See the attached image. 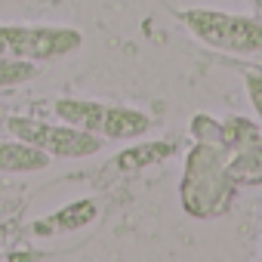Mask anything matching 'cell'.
<instances>
[{"label": "cell", "mask_w": 262, "mask_h": 262, "mask_svg": "<svg viewBox=\"0 0 262 262\" xmlns=\"http://www.w3.org/2000/svg\"><path fill=\"white\" fill-rule=\"evenodd\" d=\"M50 155L22 142V139H13V142H0V173H40L50 167Z\"/></svg>", "instance_id": "cell-8"}, {"label": "cell", "mask_w": 262, "mask_h": 262, "mask_svg": "<svg viewBox=\"0 0 262 262\" xmlns=\"http://www.w3.org/2000/svg\"><path fill=\"white\" fill-rule=\"evenodd\" d=\"M216 142L228 151V173L237 185L244 182H262V126L234 114L228 120H219Z\"/></svg>", "instance_id": "cell-6"}, {"label": "cell", "mask_w": 262, "mask_h": 262, "mask_svg": "<svg viewBox=\"0 0 262 262\" xmlns=\"http://www.w3.org/2000/svg\"><path fill=\"white\" fill-rule=\"evenodd\" d=\"M96 216H99V207H96L90 198H83V201H77V204L62 207L59 213H53V216H47V219H37V222H34V234H65V231H74V228L90 225Z\"/></svg>", "instance_id": "cell-7"}, {"label": "cell", "mask_w": 262, "mask_h": 262, "mask_svg": "<svg viewBox=\"0 0 262 262\" xmlns=\"http://www.w3.org/2000/svg\"><path fill=\"white\" fill-rule=\"evenodd\" d=\"M173 151H176V148H173L170 142H139V145H133V148L120 151V155L114 158V167H117L120 173H142V170H148V167H158V164L170 161Z\"/></svg>", "instance_id": "cell-9"}, {"label": "cell", "mask_w": 262, "mask_h": 262, "mask_svg": "<svg viewBox=\"0 0 262 262\" xmlns=\"http://www.w3.org/2000/svg\"><path fill=\"white\" fill-rule=\"evenodd\" d=\"M237 182L228 173V151L219 142H198L185 158L179 185L182 210L194 219H216L228 213Z\"/></svg>", "instance_id": "cell-1"}, {"label": "cell", "mask_w": 262, "mask_h": 262, "mask_svg": "<svg viewBox=\"0 0 262 262\" xmlns=\"http://www.w3.org/2000/svg\"><path fill=\"white\" fill-rule=\"evenodd\" d=\"M53 111L59 120L86 129V133H96L102 139H139L148 133L151 117L145 111L126 108V105H102L96 99H56Z\"/></svg>", "instance_id": "cell-3"}, {"label": "cell", "mask_w": 262, "mask_h": 262, "mask_svg": "<svg viewBox=\"0 0 262 262\" xmlns=\"http://www.w3.org/2000/svg\"><path fill=\"white\" fill-rule=\"evenodd\" d=\"M244 83H247V96H250L253 111H256L259 126H262V71H247L244 74Z\"/></svg>", "instance_id": "cell-11"}, {"label": "cell", "mask_w": 262, "mask_h": 262, "mask_svg": "<svg viewBox=\"0 0 262 262\" xmlns=\"http://www.w3.org/2000/svg\"><path fill=\"white\" fill-rule=\"evenodd\" d=\"M83 47V34L68 25H0V56L25 62H56Z\"/></svg>", "instance_id": "cell-4"}, {"label": "cell", "mask_w": 262, "mask_h": 262, "mask_svg": "<svg viewBox=\"0 0 262 262\" xmlns=\"http://www.w3.org/2000/svg\"><path fill=\"white\" fill-rule=\"evenodd\" d=\"M4 120H7V111H4V105H0V126H4Z\"/></svg>", "instance_id": "cell-12"}, {"label": "cell", "mask_w": 262, "mask_h": 262, "mask_svg": "<svg viewBox=\"0 0 262 262\" xmlns=\"http://www.w3.org/2000/svg\"><path fill=\"white\" fill-rule=\"evenodd\" d=\"M7 133L13 139H22L40 151H47L50 158H90L102 148V136L77 129L71 123H47L37 117H7L4 120Z\"/></svg>", "instance_id": "cell-5"}, {"label": "cell", "mask_w": 262, "mask_h": 262, "mask_svg": "<svg viewBox=\"0 0 262 262\" xmlns=\"http://www.w3.org/2000/svg\"><path fill=\"white\" fill-rule=\"evenodd\" d=\"M253 4H256V10H259V16H262V0H253Z\"/></svg>", "instance_id": "cell-13"}, {"label": "cell", "mask_w": 262, "mask_h": 262, "mask_svg": "<svg viewBox=\"0 0 262 262\" xmlns=\"http://www.w3.org/2000/svg\"><path fill=\"white\" fill-rule=\"evenodd\" d=\"M37 77V62H25V59H7L0 56V90L4 86H19Z\"/></svg>", "instance_id": "cell-10"}, {"label": "cell", "mask_w": 262, "mask_h": 262, "mask_svg": "<svg viewBox=\"0 0 262 262\" xmlns=\"http://www.w3.org/2000/svg\"><path fill=\"white\" fill-rule=\"evenodd\" d=\"M179 22L207 47L231 56H262V19L222 10H182Z\"/></svg>", "instance_id": "cell-2"}]
</instances>
